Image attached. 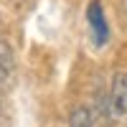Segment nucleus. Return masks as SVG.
I'll list each match as a JSON object with an SVG mask.
<instances>
[{"mask_svg":"<svg viewBox=\"0 0 127 127\" xmlns=\"http://www.w3.org/2000/svg\"><path fill=\"white\" fill-rule=\"evenodd\" d=\"M87 26H89V36L97 48H104L109 43V23H107V13L99 0H89L87 5Z\"/></svg>","mask_w":127,"mask_h":127,"instance_id":"f257e3e1","label":"nucleus"},{"mask_svg":"<svg viewBox=\"0 0 127 127\" xmlns=\"http://www.w3.org/2000/svg\"><path fill=\"white\" fill-rule=\"evenodd\" d=\"M107 107L112 120H122L127 114V71H114L112 84H109V97H107Z\"/></svg>","mask_w":127,"mask_h":127,"instance_id":"f03ea898","label":"nucleus"},{"mask_svg":"<svg viewBox=\"0 0 127 127\" xmlns=\"http://www.w3.org/2000/svg\"><path fill=\"white\" fill-rule=\"evenodd\" d=\"M69 127H94V117L87 107H76L69 117Z\"/></svg>","mask_w":127,"mask_h":127,"instance_id":"7ed1b4c3","label":"nucleus"},{"mask_svg":"<svg viewBox=\"0 0 127 127\" xmlns=\"http://www.w3.org/2000/svg\"><path fill=\"white\" fill-rule=\"evenodd\" d=\"M10 71H13V54H10V46L0 38V79H8Z\"/></svg>","mask_w":127,"mask_h":127,"instance_id":"20e7f679","label":"nucleus"}]
</instances>
